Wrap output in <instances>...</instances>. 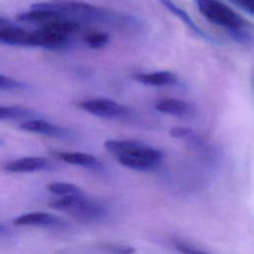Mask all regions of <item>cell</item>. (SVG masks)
<instances>
[{
	"label": "cell",
	"instance_id": "22",
	"mask_svg": "<svg viewBox=\"0 0 254 254\" xmlns=\"http://www.w3.org/2000/svg\"><path fill=\"white\" fill-rule=\"evenodd\" d=\"M106 249L109 252L112 253H118V254H129L133 253L135 250L129 246V245H118V244H112V245H106Z\"/></svg>",
	"mask_w": 254,
	"mask_h": 254
},
{
	"label": "cell",
	"instance_id": "8",
	"mask_svg": "<svg viewBox=\"0 0 254 254\" xmlns=\"http://www.w3.org/2000/svg\"><path fill=\"white\" fill-rule=\"evenodd\" d=\"M155 108L161 113L180 118H189L194 114V108L190 102L176 98L161 99L156 102Z\"/></svg>",
	"mask_w": 254,
	"mask_h": 254
},
{
	"label": "cell",
	"instance_id": "23",
	"mask_svg": "<svg viewBox=\"0 0 254 254\" xmlns=\"http://www.w3.org/2000/svg\"><path fill=\"white\" fill-rule=\"evenodd\" d=\"M241 9L254 16V0H231Z\"/></svg>",
	"mask_w": 254,
	"mask_h": 254
},
{
	"label": "cell",
	"instance_id": "21",
	"mask_svg": "<svg viewBox=\"0 0 254 254\" xmlns=\"http://www.w3.org/2000/svg\"><path fill=\"white\" fill-rule=\"evenodd\" d=\"M173 244H174V247L179 252H182V253H185V254H202V253H206L205 251L196 248L194 245H192L189 242H186V241L179 240V239L174 240Z\"/></svg>",
	"mask_w": 254,
	"mask_h": 254
},
{
	"label": "cell",
	"instance_id": "18",
	"mask_svg": "<svg viewBox=\"0 0 254 254\" xmlns=\"http://www.w3.org/2000/svg\"><path fill=\"white\" fill-rule=\"evenodd\" d=\"M49 191L59 195H69V194H79L82 193L81 190L75 185L68 183H53L48 186Z\"/></svg>",
	"mask_w": 254,
	"mask_h": 254
},
{
	"label": "cell",
	"instance_id": "13",
	"mask_svg": "<svg viewBox=\"0 0 254 254\" xmlns=\"http://www.w3.org/2000/svg\"><path fill=\"white\" fill-rule=\"evenodd\" d=\"M56 156L67 164L76 165L92 170H100L103 168L101 162L96 157L87 153L62 152L57 153Z\"/></svg>",
	"mask_w": 254,
	"mask_h": 254
},
{
	"label": "cell",
	"instance_id": "12",
	"mask_svg": "<svg viewBox=\"0 0 254 254\" xmlns=\"http://www.w3.org/2000/svg\"><path fill=\"white\" fill-rule=\"evenodd\" d=\"M135 79L145 85L151 86H172L179 82V78L175 73L169 70H160L149 73H138Z\"/></svg>",
	"mask_w": 254,
	"mask_h": 254
},
{
	"label": "cell",
	"instance_id": "6",
	"mask_svg": "<svg viewBox=\"0 0 254 254\" xmlns=\"http://www.w3.org/2000/svg\"><path fill=\"white\" fill-rule=\"evenodd\" d=\"M14 225H33L44 227H58L64 224V221L54 214L45 211H34L22 214L13 220Z\"/></svg>",
	"mask_w": 254,
	"mask_h": 254
},
{
	"label": "cell",
	"instance_id": "16",
	"mask_svg": "<svg viewBox=\"0 0 254 254\" xmlns=\"http://www.w3.org/2000/svg\"><path fill=\"white\" fill-rule=\"evenodd\" d=\"M37 114L32 110L21 106H1L0 105V120H15L24 118H33Z\"/></svg>",
	"mask_w": 254,
	"mask_h": 254
},
{
	"label": "cell",
	"instance_id": "17",
	"mask_svg": "<svg viewBox=\"0 0 254 254\" xmlns=\"http://www.w3.org/2000/svg\"><path fill=\"white\" fill-rule=\"evenodd\" d=\"M109 34L105 32H95L83 37V42L91 49H100L105 47L109 42Z\"/></svg>",
	"mask_w": 254,
	"mask_h": 254
},
{
	"label": "cell",
	"instance_id": "5",
	"mask_svg": "<svg viewBox=\"0 0 254 254\" xmlns=\"http://www.w3.org/2000/svg\"><path fill=\"white\" fill-rule=\"evenodd\" d=\"M70 44L66 35L59 34L41 28L30 33L29 47H41L50 50H63Z\"/></svg>",
	"mask_w": 254,
	"mask_h": 254
},
{
	"label": "cell",
	"instance_id": "2",
	"mask_svg": "<svg viewBox=\"0 0 254 254\" xmlns=\"http://www.w3.org/2000/svg\"><path fill=\"white\" fill-rule=\"evenodd\" d=\"M49 205L56 210L67 212L84 222L101 221L108 215L105 205L95 199L86 197L83 192L64 195L62 198L51 201Z\"/></svg>",
	"mask_w": 254,
	"mask_h": 254
},
{
	"label": "cell",
	"instance_id": "11",
	"mask_svg": "<svg viewBox=\"0 0 254 254\" xmlns=\"http://www.w3.org/2000/svg\"><path fill=\"white\" fill-rule=\"evenodd\" d=\"M61 19H69L66 15L53 10L46 9H35L22 12L17 15V20L25 23H35V24H47L52 21L61 20Z\"/></svg>",
	"mask_w": 254,
	"mask_h": 254
},
{
	"label": "cell",
	"instance_id": "20",
	"mask_svg": "<svg viewBox=\"0 0 254 254\" xmlns=\"http://www.w3.org/2000/svg\"><path fill=\"white\" fill-rule=\"evenodd\" d=\"M170 135L174 138L184 139V140H194V141H196L198 139L197 135L193 132V130H191L190 128H188V127H183V126L173 127L170 130Z\"/></svg>",
	"mask_w": 254,
	"mask_h": 254
},
{
	"label": "cell",
	"instance_id": "25",
	"mask_svg": "<svg viewBox=\"0 0 254 254\" xmlns=\"http://www.w3.org/2000/svg\"><path fill=\"white\" fill-rule=\"evenodd\" d=\"M2 229H3V226H2V225H0V231H1Z\"/></svg>",
	"mask_w": 254,
	"mask_h": 254
},
{
	"label": "cell",
	"instance_id": "10",
	"mask_svg": "<svg viewBox=\"0 0 254 254\" xmlns=\"http://www.w3.org/2000/svg\"><path fill=\"white\" fill-rule=\"evenodd\" d=\"M161 2V4L166 7L172 14H174L176 17L180 18L194 34H196L197 36H199L200 38L211 42V43H217V41L209 34H207L206 32H204L202 29H200L196 23L192 20V18L190 16V14L183 9L181 6H179L177 3H175L173 0H159Z\"/></svg>",
	"mask_w": 254,
	"mask_h": 254
},
{
	"label": "cell",
	"instance_id": "4",
	"mask_svg": "<svg viewBox=\"0 0 254 254\" xmlns=\"http://www.w3.org/2000/svg\"><path fill=\"white\" fill-rule=\"evenodd\" d=\"M80 108L88 113L106 119H118L125 118L129 115L130 110L119 104L118 102L109 98H93L82 101Z\"/></svg>",
	"mask_w": 254,
	"mask_h": 254
},
{
	"label": "cell",
	"instance_id": "1",
	"mask_svg": "<svg viewBox=\"0 0 254 254\" xmlns=\"http://www.w3.org/2000/svg\"><path fill=\"white\" fill-rule=\"evenodd\" d=\"M104 147L122 166L140 172H151L159 168L163 160L161 150L144 143L109 139L104 142Z\"/></svg>",
	"mask_w": 254,
	"mask_h": 254
},
{
	"label": "cell",
	"instance_id": "14",
	"mask_svg": "<svg viewBox=\"0 0 254 254\" xmlns=\"http://www.w3.org/2000/svg\"><path fill=\"white\" fill-rule=\"evenodd\" d=\"M29 36L30 33L13 25L0 29V43L5 45L29 47Z\"/></svg>",
	"mask_w": 254,
	"mask_h": 254
},
{
	"label": "cell",
	"instance_id": "7",
	"mask_svg": "<svg viewBox=\"0 0 254 254\" xmlns=\"http://www.w3.org/2000/svg\"><path fill=\"white\" fill-rule=\"evenodd\" d=\"M20 128L28 132L44 134L47 136H52L57 138H66L70 136V132L68 129L54 125L50 122H47L39 118H36V119L30 118L29 120L24 121L20 125Z\"/></svg>",
	"mask_w": 254,
	"mask_h": 254
},
{
	"label": "cell",
	"instance_id": "3",
	"mask_svg": "<svg viewBox=\"0 0 254 254\" xmlns=\"http://www.w3.org/2000/svg\"><path fill=\"white\" fill-rule=\"evenodd\" d=\"M204 18L229 31L245 28L246 21L221 0H194Z\"/></svg>",
	"mask_w": 254,
	"mask_h": 254
},
{
	"label": "cell",
	"instance_id": "9",
	"mask_svg": "<svg viewBox=\"0 0 254 254\" xmlns=\"http://www.w3.org/2000/svg\"><path fill=\"white\" fill-rule=\"evenodd\" d=\"M51 168L50 162L42 157H24L8 162L4 169L10 173H30L48 170Z\"/></svg>",
	"mask_w": 254,
	"mask_h": 254
},
{
	"label": "cell",
	"instance_id": "19",
	"mask_svg": "<svg viewBox=\"0 0 254 254\" xmlns=\"http://www.w3.org/2000/svg\"><path fill=\"white\" fill-rule=\"evenodd\" d=\"M29 85L26 82L17 80L10 76L0 74V89L14 90V89H26Z\"/></svg>",
	"mask_w": 254,
	"mask_h": 254
},
{
	"label": "cell",
	"instance_id": "15",
	"mask_svg": "<svg viewBox=\"0 0 254 254\" xmlns=\"http://www.w3.org/2000/svg\"><path fill=\"white\" fill-rule=\"evenodd\" d=\"M42 28L52 32L69 36L70 34L77 32L80 29V25L77 21L72 19H61L44 24Z\"/></svg>",
	"mask_w": 254,
	"mask_h": 254
},
{
	"label": "cell",
	"instance_id": "24",
	"mask_svg": "<svg viewBox=\"0 0 254 254\" xmlns=\"http://www.w3.org/2000/svg\"><path fill=\"white\" fill-rule=\"evenodd\" d=\"M9 25H13L11 21H9L6 18L0 17V27H4V26H9Z\"/></svg>",
	"mask_w": 254,
	"mask_h": 254
}]
</instances>
